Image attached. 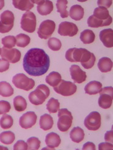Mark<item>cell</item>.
Wrapping results in <instances>:
<instances>
[{
  "instance_id": "cell-15",
  "label": "cell",
  "mask_w": 113,
  "mask_h": 150,
  "mask_svg": "<svg viewBox=\"0 0 113 150\" xmlns=\"http://www.w3.org/2000/svg\"><path fill=\"white\" fill-rule=\"evenodd\" d=\"M34 3L37 4V11L41 16L48 15L54 9L53 3L48 0H40V1H32Z\"/></svg>"
},
{
  "instance_id": "cell-24",
  "label": "cell",
  "mask_w": 113,
  "mask_h": 150,
  "mask_svg": "<svg viewBox=\"0 0 113 150\" xmlns=\"http://www.w3.org/2000/svg\"><path fill=\"white\" fill-rule=\"evenodd\" d=\"M112 60L107 57H103L99 60L97 63L98 68L102 73H107L112 70Z\"/></svg>"
},
{
  "instance_id": "cell-4",
  "label": "cell",
  "mask_w": 113,
  "mask_h": 150,
  "mask_svg": "<svg viewBox=\"0 0 113 150\" xmlns=\"http://www.w3.org/2000/svg\"><path fill=\"white\" fill-rule=\"evenodd\" d=\"M12 83L16 88L25 91H29L35 86V81L23 73L16 74L12 79Z\"/></svg>"
},
{
  "instance_id": "cell-3",
  "label": "cell",
  "mask_w": 113,
  "mask_h": 150,
  "mask_svg": "<svg viewBox=\"0 0 113 150\" xmlns=\"http://www.w3.org/2000/svg\"><path fill=\"white\" fill-rule=\"evenodd\" d=\"M59 120L57 122L58 129L62 131L65 132L67 131L71 127L73 121V116L71 112L67 109L63 108L59 110L58 112Z\"/></svg>"
},
{
  "instance_id": "cell-8",
  "label": "cell",
  "mask_w": 113,
  "mask_h": 150,
  "mask_svg": "<svg viewBox=\"0 0 113 150\" xmlns=\"http://www.w3.org/2000/svg\"><path fill=\"white\" fill-rule=\"evenodd\" d=\"M54 90L60 95L69 96L77 91V86L72 82L62 79L57 86L54 87Z\"/></svg>"
},
{
  "instance_id": "cell-32",
  "label": "cell",
  "mask_w": 113,
  "mask_h": 150,
  "mask_svg": "<svg viewBox=\"0 0 113 150\" xmlns=\"http://www.w3.org/2000/svg\"><path fill=\"white\" fill-rule=\"evenodd\" d=\"M15 139V135L11 131H4L0 134V142L4 144H10Z\"/></svg>"
},
{
  "instance_id": "cell-44",
  "label": "cell",
  "mask_w": 113,
  "mask_h": 150,
  "mask_svg": "<svg viewBox=\"0 0 113 150\" xmlns=\"http://www.w3.org/2000/svg\"><path fill=\"white\" fill-rule=\"evenodd\" d=\"M104 139L106 142L110 143L112 144V140H113V131L112 130L107 131L104 136Z\"/></svg>"
},
{
  "instance_id": "cell-33",
  "label": "cell",
  "mask_w": 113,
  "mask_h": 150,
  "mask_svg": "<svg viewBox=\"0 0 113 150\" xmlns=\"http://www.w3.org/2000/svg\"><path fill=\"white\" fill-rule=\"evenodd\" d=\"M16 46L21 48H25L30 43V38L28 35L20 33L16 36Z\"/></svg>"
},
{
  "instance_id": "cell-14",
  "label": "cell",
  "mask_w": 113,
  "mask_h": 150,
  "mask_svg": "<svg viewBox=\"0 0 113 150\" xmlns=\"http://www.w3.org/2000/svg\"><path fill=\"white\" fill-rule=\"evenodd\" d=\"M70 73L71 78L75 83L80 84L86 80V73L78 65H72L70 68Z\"/></svg>"
},
{
  "instance_id": "cell-28",
  "label": "cell",
  "mask_w": 113,
  "mask_h": 150,
  "mask_svg": "<svg viewBox=\"0 0 113 150\" xmlns=\"http://www.w3.org/2000/svg\"><path fill=\"white\" fill-rule=\"evenodd\" d=\"M96 35L94 33L90 30H86L83 31L80 36V39L84 44H91L95 40Z\"/></svg>"
},
{
  "instance_id": "cell-16",
  "label": "cell",
  "mask_w": 113,
  "mask_h": 150,
  "mask_svg": "<svg viewBox=\"0 0 113 150\" xmlns=\"http://www.w3.org/2000/svg\"><path fill=\"white\" fill-rule=\"evenodd\" d=\"M85 51L84 48L69 49L65 53V58L70 62H81Z\"/></svg>"
},
{
  "instance_id": "cell-27",
  "label": "cell",
  "mask_w": 113,
  "mask_h": 150,
  "mask_svg": "<svg viewBox=\"0 0 113 150\" xmlns=\"http://www.w3.org/2000/svg\"><path fill=\"white\" fill-rule=\"evenodd\" d=\"M61 80H62V76L60 74L55 71L51 72L49 75H47L45 78L46 83L52 87L57 86Z\"/></svg>"
},
{
  "instance_id": "cell-12",
  "label": "cell",
  "mask_w": 113,
  "mask_h": 150,
  "mask_svg": "<svg viewBox=\"0 0 113 150\" xmlns=\"http://www.w3.org/2000/svg\"><path fill=\"white\" fill-rule=\"evenodd\" d=\"M78 31V28L74 23L68 21H64L59 25L58 33L61 36H69L72 37L77 34Z\"/></svg>"
},
{
  "instance_id": "cell-17",
  "label": "cell",
  "mask_w": 113,
  "mask_h": 150,
  "mask_svg": "<svg viewBox=\"0 0 113 150\" xmlns=\"http://www.w3.org/2000/svg\"><path fill=\"white\" fill-rule=\"evenodd\" d=\"M92 15L96 18L97 20L105 22L108 26L110 25L112 22V18L109 15V11L106 8H96L94 10V13Z\"/></svg>"
},
{
  "instance_id": "cell-36",
  "label": "cell",
  "mask_w": 113,
  "mask_h": 150,
  "mask_svg": "<svg viewBox=\"0 0 113 150\" xmlns=\"http://www.w3.org/2000/svg\"><path fill=\"white\" fill-rule=\"evenodd\" d=\"M1 43L6 48H12L16 44V38L13 36H7L1 40Z\"/></svg>"
},
{
  "instance_id": "cell-30",
  "label": "cell",
  "mask_w": 113,
  "mask_h": 150,
  "mask_svg": "<svg viewBox=\"0 0 113 150\" xmlns=\"http://www.w3.org/2000/svg\"><path fill=\"white\" fill-rule=\"evenodd\" d=\"M13 105L15 110L18 112L25 111L27 107L26 100L21 96H17L13 100Z\"/></svg>"
},
{
  "instance_id": "cell-37",
  "label": "cell",
  "mask_w": 113,
  "mask_h": 150,
  "mask_svg": "<svg viewBox=\"0 0 113 150\" xmlns=\"http://www.w3.org/2000/svg\"><path fill=\"white\" fill-rule=\"evenodd\" d=\"M48 46L51 50L59 51L62 47V43L58 38H51L48 41Z\"/></svg>"
},
{
  "instance_id": "cell-10",
  "label": "cell",
  "mask_w": 113,
  "mask_h": 150,
  "mask_svg": "<svg viewBox=\"0 0 113 150\" xmlns=\"http://www.w3.org/2000/svg\"><path fill=\"white\" fill-rule=\"evenodd\" d=\"M84 126L91 131H96L101 126V116L97 111H92L84 120Z\"/></svg>"
},
{
  "instance_id": "cell-43",
  "label": "cell",
  "mask_w": 113,
  "mask_h": 150,
  "mask_svg": "<svg viewBox=\"0 0 113 150\" xmlns=\"http://www.w3.org/2000/svg\"><path fill=\"white\" fill-rule=\"evenodd\" d=\"M113 148V146L112 143H109L108 142L101 143L99 144V149H112Z\"/></svg>"
},
{
  "instance_id": "cell-1",
  "label": "cell",
  "mask_w": 113,
  "mask_h": 150,
  "mask_svg": "<svg viewBox=\"0 0 113 150\" xmlns=\"http://www.w3.org/2000/svg\"><path fill=\"white\" fill-rule=\"evenodd\" d=\"M50 60L45 51L40 48L28 50L23 58V66L25 71L32 76H40L49 69Z\"/></svg>"
},
{
  "instance_id": "cell-23",
  "label": "cell",
  "mask_w": 113,
  "mask_h": 150,
  "mask_svg": "<svg viewBox=\"0 0 113 150\" xmlns=\"http://www.w3.org/2000/svg\"><path fill=\"white\" fill-rule=\"evenodd\" d=\"M12 3L14 7L21 11H28L34 6V3L30 0H13Z\"/></svg>"
},
{
  "instance_id": "cell-19",
  "label": "cell",
  "mask_w": 113,
  "mask_h": 150,
  "mask_svg": "<svg viewBox=\"0 0 113 150\" xmlns=\"http://www.w3.org/2000/svg\"><path fill=\"white\" fill-rule=\"evenodd\" d=\"M96 62V56L92 53H91L87 50H86L83 54L81 63L85 69H91L94 67Z\"/></svg>"
},
{
  "instance_id": "cell-47",
  "label": "cell",
  "mask_w": 113,
  "mask_h": 150,
  "mask_svg": "<svg viewBox=\"0 0 113 150\" xmlns=\"http://www.w3.org/2000/svg\"><path fill=\"white\" fill-rule=\"evenodd\" d=\"M0 149H6V150H8V149L7 148H6V147H3V146H0Z\"/></svg>"
},
{
  "instance_id": "cell-22",
  "label": "cell",
  "mask_w": 113,
  "mask_h": 150,
  "mask_svg": "<svg viewBox=\"0 0 113 150\" xmlns=\"http://www.w3.org/2000/svg\"><path fill=\"white\" fill-rule=\"evenodd\" d=\"M69 15L75 21L81 20L84 15V8L81 5L75 4L70 8Z\"/></svg>"
},
{
  "instance_id": "cell-6",
  "label": "cell",
  "mask_w": 113,
  "mask_h": 150,
  "mask_svg": "<svg viewBox=\"0 0 113 150\" xmlns=\"http://www.w3.org/2000/svg\"><path fill=\"white\" fill-rule=\"evenodd\" d=\"M15 16L13 13L9 10L3 12L0 15V33H6L10 31L14 25Z\"/></svg>"
},
{
  "instance_id": "cell-40",
  "label": "cell",
  "mask_w": 113,
  "mask_h": 150,
  "mask_svg": "<svg viewBox=\"0 0 113 150\" xmlns=\"http://www.w3.org/2000/svg\"><path fill=\"white\" fill-rule=\"evenodd\" d=\"M28 149V145L27 143H25L24 141L23 140H19L14 145L13 149L14 150H26Z\"/></svg>"
},
{
  "instance_id": "cell-13",
  "label": "cell",
  "mask_w": 113,
  "mask_h": 150,
  "mask_svg": "<svg viewBox=\"0 0 113 150\" xmlns=\"http://www.w3.org/2000/svg\"><path fill=\"white\" fill-rule=\"evenodd\" d=\"M37 120V116L34 111H28L23 114L19 120V123L22 128L29 129L34 126Z\"/></svg>"
},
{
  "instance_id": "cell-2",
  "label": "cell",
  "mask_w": 113,
  "mask_h": 150,
  "mask_svg": "<svg viewBox=\"0 0 113 150\" xmlns=\"http://www.w3.org/2000/svg\"><path fill=\"white\" fill-rule=\"evenodd\" d=\"M49 95V88L42 84L38 86L35 91L30 93L28 95V99L31 104L38 106L43 104Z\"/></svg>"
},
{
  "instance_id": "cell-18",
  "label": "cell",
  "mask_w": 113,
  "mask_h": 150,
  "mask_svg": "<svg viewBox=\"0 0 113 150\" xmlns=\"http://www.w3.org/2000/svg\"><path fill=\"white\" fill-rule=\"evenodd\" d=\"M100 40L103 45L107 48H112L113 46V31L111 28L103 30L99 33Z\"/></svg>"
},
{
  "instance_id": "cell-42",
  "label": "cell",
  "mask_w": 113,
  "mask_h": 150,
  "mask_svg": "<svg viewBox=\"0 0 113 150\" xmlns=\"http://www.w3.org/2000/svg\"><path fill=\"white\" fill-rule=\"evenodd\" d=\"M112 3L111 0H99L97 1V5L99 7H104L107 9L111 6Z\"/></svg>"
},
{
  "instance_id": "cell-5",
  "label": "cell",
  "mask_w": 113,
  "mask_h": 150,
  "mask_svg": "<svg viewBox=\"0 0 113 150\" xmlns=\"http://www.w3.org/2000/svg\"><path fill=\"white\" fill-rule=\"evenodd\" d=\"M36 26V19L35 14L31 11H27L23 15L21 20V29L28 33H34Z\"/></svg>"
},
{
  "instance_id": "cell-11",
  "label": "cell",
  "mask_w": 113,
  "mask_h": 150,
  "mask_svg": "<svg viewBox=\"0 0 113 150\" xmlns=\"http://www.w3.org/2000/svg\"><path fill=\"white\" fill-rule=\"evenodd\" d=\"M3 59L11 63H18L21 58V52L15 48H6L3 47L0 53Z\"/></svg>"
},
{
  "instance_id": "cell-41",
  "label": "cell",
  "mask_w": 113,
  "mask_h": 150,
  "mask_svg": "<svg viewBox=\"0 0 113 150\" xmlns=\"http://www.w3.org/2000/svg\"><path fill=\"white\" fill-rule=\"evenodd\" d=\"M9 68V63L3 59H0V73L7 71Z\"/></svg>"
},
{
  "instance_id": "cell-38",
  "label": "cell",
  "mask_w": 113,
  "mask_h": 150,
  "mask_svg": "<svg viewBox=\"0 0 113 150\" xmlns=\"http://www.w3.org/2000/svg\"><path fill=\"white\" fill-rule=\"evenodd\" d=\"M28 149H39L40 146V141L36 137H31L28 138L26 142Z\"/></svg>"
},
{
  "instance_id": "cell-7",
  "label": "cell",
  "mask_w": 113,
  "mask_h": 150,
  "mask_svg": "<svg viewBox=\"0 0 113 150\" xmlns=\"http://www.w3.org/2000/svg\"><path fill=\"white\" fill-rule=\"evenodd\" d=\"M100 96L98 100V104L103 109H108L111 106L113 100V88L107 86L102 88L99 92Z\"/></svg>"
},
{
  "instance_id": "cell-20",
  "label": "cell",
  "mask_w": 113,
  "mask_h": 150,
  "mask_svg": "<svg viewBox=\"0 0 113 150\" xmlns=\"http://www.w3.org/2000/svg\"><path fill=\"white\" fill-rule=\"evenodd\" d=\"M61 143L59 135L55 133L51 132L49 133L45 137V143L50 149L58 147Z\"/></svg>"
},
{
  "instance_id": "cell-9",
  "label": "cell",
  "mask_w": 113,
  "mask_h": 150,
  "mask_svg": "<svg viewBox=\"0 0 113 150\" xmlns=\"http://www.w3.org/2000/svg\"><path fill=\"white\" fill-rule=\"evenodd\" d=\"M55 23L54 21L46 20L42 22L37 31V34L41 39L46 40L52 35L55 30Z\"/></svg>"
},
{
  "instance_id": "cell-35",
  "label": "cell",
  "mask_w": 113,
  "mask_h": 150,
  "mask_svg": "<svg viewBox=\"0 0 113 150\" xmlns=\"http://www.w3.org/2000/svg\"><path fill=\"white\" fill-rule=\"evenodd\" d=\"M13 125V118L8 115L4 114L0 119V126L4 129H8L10 128Z\"/></svg>"
},
{
  "instance_id": "cell-39",
  "label": "cell",
  "mask_w": 113,
  "mask_h": 150,
  "mask_svg": "<svg viewBox=\"0 0 113 150\" xmlns=\"http://www.w3.org/2000/svg\"><path fill=\"white\" fill-rule=\"evenodd\" d=\"M11 110L10 103L6 101H0V115H4L8 112Z\"/></svg>"
},
{
  "instance_id": "cell-45",
  "label": "cell",
  "mask_w": 113,
  "mask_h": 150,
  "mask_svg": "<svg viewBox=\"0 0 113 150\" xmlns=\"http://www.w3.org/2000/svg\"><path fill=\"white\" fill-rule=\"evenodd\" d=\"M82 149L83 150H86V149L96 150V146L95 144L92 142H87L84 144Z\"/></svg>"
},
{
  "instance_id": "cell-29",
  "label": "cell",
  "mask_w": 113,
  "mask_h": 150,
  "mask_svg": "<svg viewBox=\"0 0 113 150\" xmlns=\"http://www.w3.org/2000/svg\"><path fill=\"white\" fill-rule=\"evenodd\" d=\"M13 93V88L10 84L6 81L0 82V95L3 97H9Z\"/></svg>"
},
{
  "instance_id": "cell-46",
  "label": "cell",
  "mask_w": 113,
  "mask_h": 150,
  "mask_svg": "<svg viewBox=\"0 0 113 150\" xmlns=\"http://www.w3.org/2000/svg\"><path fill=\"white\" fill-rule=\"evenodd\" d=\"M4 6V0H0V10L3 9Z\"/></svg>"
},
{
  "instance_id": "cell-26",
  "label": "cell",
  "mask_w": 113,
  "mask_h": 150,
  "mask_svg": "<svg viewBox=\"0 0 113 150\" xmlns=\"http://www.w3.org/2000/svg\"><path fill=\"white\" fill-rule=\"evenodd\" d=\"M84 131L79 126L74 128L70 133V138L74 143H81L84 138Z\"/></svg>"
},
{
  "instance_id": "cell-25",
  "label": "cell",
  "mask_w": 113,
  "mask_h": 150,
  "mask_svg": "<svg viewBox=\"0 0 113 150\" xmlns=\"http://www.w3.org/2000/svg\"><path fill=\"white\" fill-rule=\"evenodd\" d=\"M54 125L53 118L49 114H44L40 117V128L44 131L50 129Z\"/></svg>"
},
{
  "instance_id": "cell-31",
  "label": "cell",
  "mask_w": 113,
  "mask_h": 150,
  "mask_svg": "<svg viewBox=\"0 0 113 150\" xmlns=\"http://www.w3.org/2000/svg\"><path fill=\"white\" fill-rule=\"evenodd\" d=\"M68 1L67 0H57L56 4V7L57 9V12L60 14V16L62 18H67L69 13L67 10Z\"/></svg>"
},
{
  "instance_id": "cell-48",
  "label": "cell",
  "mask_w": 113,
  "mask_h": 150,
  "mask_svg": "<svg viewBox=\"0 0 113 150\" xmlns=\"http://www.w3.org/2000/svg\"><path fill=\"white\" fill-rule=\"evenodd\" d=\"M0 53H1V48H0Z\"/></svg>"
},
{
  "instance_id": "cell-21",
  "label": "cell",
  "mask_w": 113,
  "mask_h": 150,
  "mask_svg": "<svg viewBox=\"0 0 113 150\" xmlns=\"http://www.w3.org/2000/svg\"><path fill=\"white\" fill-rule=\"evenodd\" d=\"M102 84L101 82L97 81H92L87 83L84 88V90L86 93L90 95H96L102 90Z\"/></svg>"
},
{
  "instance_id": "cell-34",
  "label": "cell",
  "mask_w": 113,
  "mask_h": 150,
  "mask_svg": "<svg viewBox=\"0 0 113 150\" xmlns=\"http://www.w3.org/2000/svg\"><path fill=\"white\" fill-rule=\"evenodd\" d=\"M46 110L50 113H55L60 110L59 101L54 98H50L46 104Z\"/></svg>"
}]
</instances>
